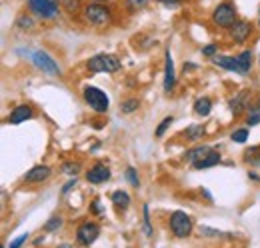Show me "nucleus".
<instances>
[{"label":"nucleus","instance_id":"6ab92c4d","mask_svg":"<svg viewBox=\"0 0 260 248\" xmlns=\"http://www.w3.org/2000/svg\"><path fill=\"white\" fill-rule=\"evenodd\" d=\"M210 110H212V100H210V98L202 96V98H198L194 102V112L198 116H208Z\"/></svg>","mask_w":260,"mask_h":248},{"label":"nucleus","instance_id":"7c9ffc66","mask_svg":"<svg viewBox=\"0 0 260 248\" xmlns=\"http://www.w3.org/2000/svg\"><path fill=\"white\" fill-rule=\"evenodd\" d=\"M172 122H174V118H172V116H166L162 122L158 124V128H156V136H158V138H160V136H164V132L168 130V126H170Z\"/></svg>","mask_w":260,"mask_h":248},{"label":"nucleus","instance_id":"b1692460","mask_svg":"<svg viewBox=\"0 0 260 248\" xmlns=\"http://www.w3.org/2000/svg\"><path fill=\"white\" fill-rule=\"evenodd\" d=\"M202 134H204V128H202V126H198V124H192L190 128H186V138H190V140L200 138Z\"/></svg>","mask_w":260,"mask_h":248},{"label":"nucleus","instance_id":"4be33fe9","mask_svg":"<svg viewBox=\"0 0 260 248\" xmlns=\"http://www.w3.org/2000/svg\"><path fill=\"white\" fill-rule=\"evenodd\" d=\"M230 138H232V142L244 144V142L248 140V128H238V130H234V132L230 134Z\"/></svg>","mask_w":260,"mask_h":248},{"label":"nucleus","instance_id":"c756f323","mask_svg":"<svg viewBox=\"0 0 260 248\" xmlns=\"http://www.w3.org/2000/svg\"><path fill=\"white\" fill-rule=\"evenodd\" d=\"M60 226H62V218L54 216L46 222V226H44V228H46V232H54V230H58Z\"/></svg>","mask_w":260,"mask_h":248},{"label":"nucleus","instance_id":"20e7f679","mask_svg":"<svg viewBox=\"0 0 260 248\" xmlns=\"http://www.w3.org/2000/svg\"><path fill=\"white\" fill-rule=\"evenodd\" d=\"M212 20H214V24H218L220 28H232L234 22H236V8H234L232 4H228V2L218 4V6L214 8V12H212Z\"/></svg>","mask_w":260,"mask_h":248},{"label":"nucleus","instance_id":"9b49d317","mask_svg":"<svg viewBox=\"0 0 260 248\" xmlns=\"http://www.w3.org/2000/svg\"><path fill=\"white\" fill-rule=\"evenodd\" d=\"M108 178H110V170H108V166H104L102 162L94 164V166L86 172V180H88L90 184H102V182H106Z\"/></svg>","mask_w":260,"mask_h":248},{"label":"nucleus","instance_id":"473e14b6","mask_svg":"<svg viewBox=\"0 0 260 248\" xmlns=\"http://www.w3.org/2000/svg\"><path fill=\"white\" fill-rule=\"evenodd\" d=\"M62 4H64L68 14H74V12L80 8V0H62Z\"/></svg>","mask_w":260,"mask_h":248},{"label":"nucleus","instance_id":"6e6552de","mask_svg":"<svg viewBox=\"0 0 260 248\" xmlns=\"http://www.w3.org/2000/svg\"><path fill=\"white\" fill-rule=\"evenodd\" d=\"M98 236H100V226H98L96 222H90V220L88 222H82L78 226V230H76V240L82 246H90Z\"/></svg>","mask_w":260,"mask_h":248},{"label":"nucleus","instance_id":"4468645a","mask_svg":"<svg viewBox=\"0 0 260 248\" xmlns=\"http://www.w3.org/2000/svg\"><path fill=\"white\" fill-rule=\"evenodd\" d=\"M248 96L250 92L248 90H242V92H238L230 102H228V106H230V112L232 114H240L244 108H246V102H248Z\"/></svg>","mask_w":260,"mask_h":248},{"label":"nucleus","instance_id":"e433bc0d","mask_svg":"<svg viewBox=\"0 0 260 248\" xmlns=\"http://www.w3.org/2000/svg\"><path fill=\"white\" fill-rule=\"evenodd\" d=\"M90 208H92V212H94V214H98V216H100V214H104V212H102V204H100V200H92V204H90Z\"/></svg>","mask_w":260,"mask_h":248},{"label":"nucleus","instance_id":"79ce46f5","mask_svg":"<svg viewBox=\"0 0 260 248\" xmlns=\"http://www.w3.org/2000/svg\"><path fill=\"white\" fill-rule=\"evenodd\" d=\"M42 240H44V238H42V236H38V238H36V240H34V244H36V246H38V244H42Z\"/></svg>","mask_w":260,"mask_h":248},{"label":"nucleus","instance_id":"aec40b11","mask_svg":"<svg viewBox=\"0 0 260 248\" xmlns=\"http://www.w3.org/2000/svg\"><path fill=\"white\" fill-rule=\"evenodd\" d=\"M110 198H112V204L116 208H128L130 206V196L128 192H124V190H114Z\"/></svg>","mask_w":260,"mask_h":248},{"label":"nucleus","instance_id":"a211bd4d","mask_svg":"<svg viewBox=\"0 0 260 248\" xmlns=\"http://www.w3.org/2000/svg\"><path fill=\"white\" fill-rule=\"evenodd\" d=\"M238 60V68H240V74H248L250 72V66H252V52L250 50H244L236 56Z\"/></svg>","mask_w":260,"mask_h":248},{"label":"nucleus","instance_id":"bb28decb","mask_svg":"<svg viewBox=\"0 0 260 248\" xmlns=\"http://www.w3.org/2000/svg\"><path fill=\"white\" fill-rule=\"evenodd\" d=\"M126 180H128L134 188H138V186H140V178H138L136 168H132V166H128V168H126Z\"/></svg>","mask_w":260,"mask_h":248},{"label":"nucleus","instance_id":"72a5a7b5","mask_svg":"<svg viewBox=\"0 0 260 248\" xmlns=\"http://www.w3.org/2000/svg\"><path fill=\"white\" fill-rule=\"evenodd\" d=\"M142 212H144V232H146V236H150L152 234V226H150V216H148V206L146 204H144Z\"/></svg>","mask_w":260,"mask_h":248},{"label":"nucleus","instance_id":"5701e85b","mask_svg":"<svg viewBox=\"0 0 260 248\" xmlns=\"http://www.w3.org/2000/svg\"><path fill=\"white\" fill-rule=\"evenodd\" d=\"M138 106H140V102H138L136 98H130V100H124V102L120 104V110H122L124 114H130V112H134Z\"/></svg>","mask_w":260,"mask_h":248},{"label":"nucleus","instance_id":"9d476101","mask_svg":"<svg viewBox=\"0 0 260 248\" xmlns=\"http://www.w3.org/2000/svg\"><path fill=\"white\" fill-rule=\"evenodd\" d=\"M176 84V74H174V62L170 50L164 52V92H170Z\"/></svg>","mask_w":260,"mask_h":248},{"label":"nucleus","instance_id":"f8f14e48","mask_svg":"<svg viewBox=\"0 0 260 248\" xmlns=\"http://www.w3.org/2000/svg\"><path fill=\"white\" fill-rule=\"evenodd\" d=\"M48 176H50V168H48V166L38 164V166H34V168H30V170L26 172L24 180H26V182H30V184H36V182H44Z\"/></svg>","mask_w":260,"mask_h":248},{"label":"nucleus","instance_id":"37998d69","mask_svg":"<svg viewBox=\"0 0 260 248\" xmlns=\"http://www.w3.org/2000/svg\"><path fill=\"white\" fill-rule=\"evenodd\" d=\"M56 248H72L70 244H60V246H56Z\"/></svg>","mask_w":260,"mask_h":248},{"label":"nucleus","instance_id":"393cba45","mask_svg":"<svg viewBox=\"0 0 260 248\" xmlns=\"http://www.w3.org/2000/svg\"><path fill=\"white\" fill-rule=\"evenodd\" d=\"M148 2H150V0H126V8H128L130 12H138V10H142Z\"/></svg>","mask_w":260,"mask_h":248},{"label":"nucleus","instance_id":"412c9836","mask_svg":"<svg viewBox=\"0 0 260 248\" xmlns=\"http://www.w3.org/2000/svg\"><path fill=\"white\" fill-rule=\"evenodd\" d=\"M246 124H248V126H256V124H260V102H256V104L250 108L248 118H246Z\"/></svg>","mask_w":260,"mask_h":248},{"label":"nucleus","instance_id":"1a4fd4ad","mask_svg":"<svg viewBox=\"0 0 260 248\" xmlns=\"http://www.w3.org/2000/svg\"><path fill=\"white\" fill-rule=\"evenodd\" d=\"M250 34H252V24L246 22V20H236L234 26L230 28V36H232V40H234L236 44L246 42Z\"/></svg>","mask_w":260,"mask_h":248},{"label":"nucleus","instance_id":"c9c22d12","mask_svg":"<svg viewBox=\"0 0 260 248\" xmlns=\"http://www.w3.org/2000/svg\"><path fill=\"white\" fill-rule=\"evenodd\" d=\"M202 54H204V56H216V46H214V44H206V46L202 48Z\"/></svg>","mask_w":260,"mask_h":248},{"label":"nucleus","instance_id":"2f4dec72","mask_svg":"<svg viewBox=\"0 0 260 248\" xmlns=\"http://www.w3.org/2000/svg\"><path fill=\"white\" fill-rule=\"evenodd\" d=\"M246 160L250 162V164H256L260 166V154H258V148H250V150H246Z\"/></svg>","mask_w":260,"mask_h":248},{"label":"nucleus","instance_id":"a19ab883","mask_svg":"<svg viewBox=\"0 0 260 248\" xmlns=\"http://www.w3.org/2000/svg\"><path fill=\"white\" fill-rule=\"evenodd\" d=\"M248 176H250V178H252V180H256V182H258V180H260V176H258V174H256V172H250V174H248Z\"/></svg>","mask_w":260,"mask_h":248},{"label":"nucleus","instance_id":"423d86ee","mask_svg":"<svg viewBox=\"0 0 260 248\" xmlns=\"http://www.w3.org/2000/svg\"><path fill=\"white\" fill-rule=\"evenodd\" d=\"M28 6L36 16L44 20H52L58 16V2L56 0H28Z\"/></svg>","mask_w":260,"mask_h":248},{"label":"nucleus","instance_id":"4c0bfd02","mask_svg":"<svg viewBox=\"0 0 260 248\" xmlns=\"http://www.w3.org/2000/svg\"><path fill=\"white\" fill-rule=\"evenodd\" d=\"M74 186H76V176H74L70 182H66L64 188H62V194H68V190H70V188H74Z\"/></svg>","mask_w":260,"mask_h":248},{"label":"nucleus","instance_id":"2eb2a0df","mask_svg":"<svg viewBox=\"0 0 260 248\" xmlns=\"http://www.w3.org/2000/svg\"><path fill=\"white\" fill-rule=\"evenodd\" d=\"M214 148H210V146H196V148H190L186 154H184V160H188V162H198V160H202V158H206V156L210 154Z\"/></svg>","mask_w":260,"mask_h":248},{"label":"nucleus","instance_id":"cd10ccee","mask_svg":"<svg viewBox=\"0 0 260 248\" xmlns=\"http://www.w3.org/2000/svg\"><path fill=\"white\" fill-rule=\"evenodd\" d=\"M198 232H200L202 236H212V238H218V236H228V234H224V232L214 230V228H208V226H200V228H198Z\"/></svg>","mask_w":260,"mask_h":248},{"label":"nucleus","instance_id":"dca6fc26","mask_svg":"<svg viewBox=\"0 0 260 248\" xmlns=\"http://www.w3.org/2000/svg\"><path fill=\"white\" fill-rule=\"evenodd\" d=\"M212 58H214V64H218L220 68L240 74V68H238V60H236V58H232V56H218V54L212 56Z\"/></svg>","mask_w":260,"mask_h":248},{"label":"nucleus","instance_id":"39448f33","mask_svg":"<svg viewBox=\"0 0 260 248\" xmlns=\"http://www.w3.org/2000/svg\"><path fill=\"white\" fill-rule=\"evenodd\" d=\"M84 100H86V104H88L92 110H96V112H106L108 106H110V100H108L106 92H102L96 86H86V88H84Z\"/></svg>","mask_w":260,"mask_h":248},{"label":"nucleus","instance_id":"c85d7f7f","mask_svg":"<svg viewBox=\"0 0 260 248\" xmlns=\"http://www.w3.org/2000/svg\"><path fill=\"white\" fill-rule=\"evenodd\" d=\"M62 172L68 174V176H76L80 172V164L78 162H66L64 166H62Z\"/></svg>","mask_w":260,"mask_h":248},{"label":"nucleus","instance_id":"f03ea898","mask_svg":"<svg viewBox=\"0 0 260 248\" xmlns=\"http://www.w3.org/2000/svg\"><path fill=\"white\" fill-rule=\"evenodd\" d=\"M84 18L92 26H106L112 20V12L102 4H88L84 8Z\"/></svg>","mask_w":260,"mask_h":248},{"label":"nucleus","instance_id":"0eeeda50","mask_svg":"<svg viewBox=\"0 0 260 248\" xmlns=\"http://www.w3.org/2000/svg\"><path fill=\"white\" fill-rule=\"evenodd\" d=\"M32 62L36 64V68H40L42 72H46V74H50V76H60L62 72H60V66L56 64V60L48 54V52H44V50H36L32 52Z\"/></svg>","mask_w":260,"mask_h":248},{"label":"nucleus","instance_id":"58836bf2","mask_svg":"<svg viewBox=\"0 0 260 248\" xmlns=\"http://www.w3.org/2000/svg\"><path fill=\"white\" fill-rule=\"evenodd\" d=\"M156 2H160V4H176V2H180V0H156Z\"/></svg>","mask_w":260,"mask_h":248},{"label":"nucleus","instance_id":"ea45409f","mask_svg":"<svg viewBox=\"0 0 260 248\" xmlns=\"http://www.w3.org/2000/svg\"><path fill=\"white\" fill-rule=\"evenodd\" d=\"M196 66L194 64H192V62H188V64H184V72H186V70H194Z\"/></svg>","mask_w":260,"mask_h":248},{"label":"nucleus","instance_id":"c03bdc74","mask_svg":"<svg viewBox=\"0 0 260 248\" xmlns=\"http://www.w3.org/2000/svg\"><path fill=\"white\" fill-rule=\"evenodd\" d=\"M258 24H260V18H258Z\"/></svg>","mask_w":260,"mask_h":248},{"label":"nucleus","instance_id":"ddd939ff","mask_svg":"<svg viewBox=\"0 0 260 248\" xmlns=\"http://www.w3.org/2000/svg\"><path fill=\"white\" fill-rule=\"evenodd\" d=\"M30 116H32V108H30V106H26V104H20V106H16V108L10 112L8 122L20 124V122H24V120H28Z\"/></svg>","mask_w":260,"mask_h":248},{"label":"nucleus","instance_id":"f704fd0d","mask_svg":"<svg viewBox=\"0 0 260 248\" xmlns=\"http://www.w3.org/2000/svg\"><path fill=\"white\" fill-rule=\"evenodd\" d=\"M26 240H28V234L24 232V234H20V236H16V238H14L12 242H10V246H8V248H20V246H22V244H24V242H26Z\"/></svg>","mask_w":260,"mask_h":248},{"label":"nucleus","instance_id":"a878e982","mask_svg":"<svg viewBox=\"0 0 260 248\" xmlns=\"http://www.w3.org/2000/svg\"><path fill=\"white\" fill-rule=\"evenodd\" d=\"M34 26V22H32V18L30 16H18V20H16V28H22V30H30Z\"/></svg>","mask_w":260,"mask_h":248},{"label":"nucleus","instance_id":"a18cd8bd","mask_svg":"<svg viewBox=\"0 0 260 248\" xmlns=\"http://www.w3.org/2000/svg\"><path fill=\"white\" fill-rule=\"evenodd\" d=\"M2 248H4V246H2Z\"/></svg>","mask_w":260,"mask_h":248},{"label":"nucleus","instance_id":"f3484780","mask_svg":"<svg viewBox=\"0 0 260 248\" xmlns=\"http://www.w3.org/2000/svg\"><path fill=\"white\" fill-rule=\"evenodd\" d=\"M216 164H220V154H218L216 150H212L206 158H202V160L194 162L192 166H194L196 170H204V168H210V166H216Z\"/></svg>","mask_w":260,"mask_h":248},{"label":"nucleus","instance_id":"7ed1b4c3","mask_svg":"<svg viewBox=\"0 0 260 248\" xmlns=\"http://www.w3.org/2000/svg\"><path fill=\"white\" fill-rule=\"evenodd\" d=\"M170 230L178 238H186L192 232V218L182 210H176L170 214Z\"/></svg>","mask_w":260,"mask_h":248},{"label":"nucleus","instance_id":"f257e3e1","mask_svg":"<svg viewBox=\"0 0 260 248\" xmlns=\"http://www.w3.org/2000/svg\"><path fill=\"white\" fill-rule=\"evenodd\" d=\"M120 58L114 56V54H96L88 60V70L90 72H106V74H112V72H118L120 70Z\"/></svg>","mask_w":260,"mask_h":248}]
</instances>
